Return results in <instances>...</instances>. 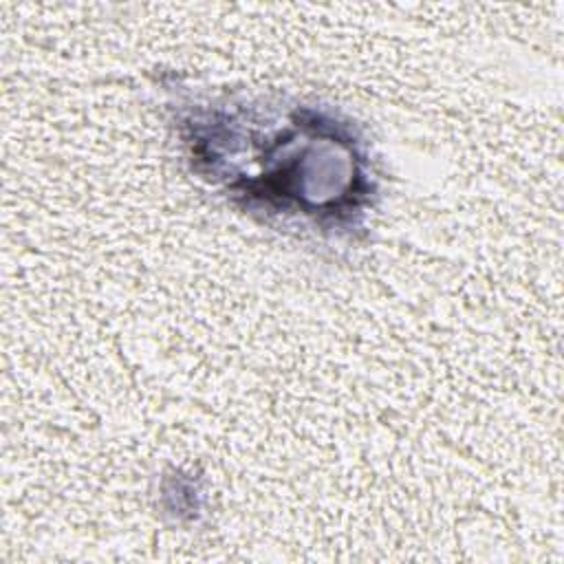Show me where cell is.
Here are the masks:
<instances>
[{
    "mask_svg": "<svg viewBox=\"0 0 564 564\" xmlns=\"http://www.w3.org/2000/svg\"><path fill=\"white\" fill-rule=\"evenodd\" d=\"M176 126L192 167L251 214L344 234L375 194L355 130L324 110L178 99Z\"/></svg>",
    "mask_w": 564,
    "mask_h": 564,
    "instance_id": "cell-1",
    "label": "cell"
}]
</instances>
